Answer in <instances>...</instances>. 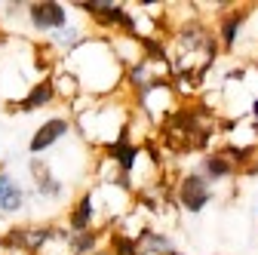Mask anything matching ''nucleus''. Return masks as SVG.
Returning a JSON list of instances; mask_svg holds the SVG:
<instances>
[{
  "label": "nucleus",
  "mask_w": 258,
  "mask_h": 255,
  "mask_svg": "<svg viewBox=\"0 0 258 255\" xmlns=\"http://www.w3.org/2000/svg\"><path fill=\"white\" fill-rule=\"evenodd\" d=\"M99 240H102V231H83V234H71L68 237V249L74 255H92L95 249H99Z\"/></svg>",
  "instance_id": "obj_14"
},
{
  "label": "nucleus",
  "mask_w": 258,
  "mask_h": 255,
  "mask_svg": "<svg viewBox=\"0 0 258 255\" xmlns=\"http://www.w3.org/2000/svg\"><path fill=\"white\" fill-rule=\"evenodd\" d=\"M139 148L133 145V139H129V126H123V130H120V136L108 145V157H111V160L120 166V175H129V172H133L136 169V163H139Z\"/></svg>",
  "instance_id": "obj_6"
},
{
  "label": "nucleus",
  "mask_w": 258,
  "mask_h": 255,
  "mask_svg": "<svg viewBox=\"0 0 258 255\" xmlns=\"http://www.w3.org/2000/svg\"><path fill=\"white\" fill-rule=\"evenodd\" d=\"M22 206H25V190H22V184L7 169H0V215H16Z\"/></svg>",
  "instance_id": "obj_8"
},
{
  "label": "nucleus",
  "mask_w": 258,
  "mask_h": 255,
  "mask_svg": "<svg viewBox=\"0 0 258 255\" xmlns=\"http://www.w3.org/2000/svg\"><path fill=\"white\" fill-rule=\"evenodd\" d=\"M92 255H111V249H102V246H99V249H95Z\"/></svg>",
  "instance_id": "obj_18"
},
{
  "label": "nucleus",
  "mask_w": 258,
  "mask_h": 255,
  "mask_svg": "<svg viewBox=\"0 0 258 255\" xmlns=\"http://www.w3.org/2000/svg\"><path fill=\"white\" fill-rule=\"evenodd\" d=\"M28 22L40 34H55V31H61L68 25V10L61 4H52V0H46V4H28Z\"/></svg>",
  "instance_id": "obj_3"
},
{
  "label": "nucleus",
  "mask_w": 258,
  "mask_h": 255,
  "mask_svg": "<svg viewBox=\"0 0 258 255\" xmlns=\"http://www.w3.org/2000/svg\"><path fill=\"white\" fill-rule=\"evenodd\" d=\"M55 99V86H52V77H40L34 86L28 89V95L19 102V105H10V111H19V114H31V111H40V108H49Z\"/></svg>",
  "instance_id": "obj_7"
},
{
  "label": "nucleus",
  "mask_w": 258,
  "mask_h": 255,
  "mask_svg": "<svg viewBox=\"0 0 258 255\" xmlns=\"http://www.w3.org/2000/svg\"><path fill=\"white\" fill-rule=\"evenodd\" d=\"M212 200V184L200 172H187L178 181V206L184 212H203Z\"/></svg>",
  "instance_id": "obj_2"
},
{
  "label": "nucleus",
  "mask_w": 258,
  "mask_h": 255,
  "mask_svg": "<svg viewBox=\"0 0 258 255\" xmlns=\"http://www.w3.org/2000/svg\"><path fill=\"white\" fill-rule=\"evenodd\" d=\"M31 172H34V184H37V194H40V197L58 200V197L64 194V184H61L43 163H37V157H31Z\"/></svg>",
  "instance_id": "obj_9"
},
{
  "label": "nucleus",
  "mask_w": 258,
  "mask_h": 255,
  "mask_svg": "<svg viewBox=\"0 0 258 255\" xmlns=\"http://www.w3.org/2000/svg\"><path fill=\"white\" fill-rule=\"evenodd\" d=\"M92 218H95V203H92V190H86V194H80L77 206H74L71 215H68V228H71V234L89 231V228H92Z\"/></svg>",
  "instance_id": "obj_10"
},
{
  "label": "nucleus",
  "mask_w": 258,
  "mask_h": 255,
  "mask_svg": "<svg viewBox=\"0 0 258 255\" xmlns=\"http://www.w3.org/2000/svg\"><path fill=\"white\" fill-rule=\"evenodd\" d=\"M49 240H52V228H34V225H25V228H10L7 237H4V246H7V249H16V252L34 255V252H40Z\"/></svg>",
  "instance_id": "obj_4"
},
{
  "label": "nucleus",
  "mask_w": 258,
  "mask_h": 255,
  "mask_svg": "<svg viewBox=\"0 0 258 255\" xmlns=\"http://www.w3.org/2000/svg\"><path fill=\"white\" fill-rule=\"evenodd\" d=\"M234 172H237V169L231 166V160H228L221 151L203 157V172H200V175H203L206 181H209V178H212V181H224V178H231Z\"/></svg>",
  "instance_id": "obj_13"
},
{
  "label": "nucleus",
  "mask_w": 258,
  "mask_h": 255,
  "mask_svg": "<svg viewBox=\"0 0 258 255\" xmlns=\"http://www.w3.org/2000/svg\"><path fill=\"white\" fill-rule=\"evenodd\" d=\"M246 16H249V10H231L228 16H224V22L218 25V37H221V49L224 52H231L237 46V37H240V31H243Z\"/></svg>",
  "instance_id": "obj_11"
},
{
  "label": "nucleus",
  "mask_w": 258,
  "mask_h": 255,
  "mask_svg": "<svg viewBox=\"0 0 258 255\" xmlns=\"http://www.w3.org/2000/svg\"><path fill=\"white\" fill-rule=\"evenodd\" d=\"M80 43H83V31L64 25L61 31H55V34H52V43H49V46H52V49H68V52H71V49H77Z\"/></svg>",
  "instance_id": "obj_15"
},
{
  "label": "nucleus",
  "mask_w": 258,
  "mask_h": 255,
  "mask_svg": "<svg viewBox=\"0 0 258 255\" xmlns=\"http://www.w3.org/2000/svg\"><path fill=\"white\" fill-rule=\"evenodd\" d=\"M111 255H145L136 243V237H129L123 231H114L111 234Z\"/></svg>",
  "instance_id": "obj_16"
},
{
  "label": "nucleus",
  "mask_w": 258,
  "mask_h": 255,
  "mask_svg": "<svg viewBox=\"0 0 258 255\" xmlns=\"http://www.w3.org/2000/svg\"><path fill=\"white\" fill-rule=\"evenodd\" d=\"M80 13L92 16L102 28H114V31H123L129 37H139L136 34V19L129 16V10L123 4H111V0H89V4H74Z\"/></svg>",
  "instance_id": "obj_1"
},
{
  "label": "nucleus",
  "mask_w": 258,
  "mask_h": 255,
  "mask_svg": "<svg viewBox=\"0 0 258 255\" xmlns=\"http://www.w3.org/2000/svg\"><path fill=\"white\" fill-rule=\"evenodd\" d=\"M252 117H255V130H258V99L252 102Z\"/></svg>",
  "instance_id": "obj_17"
},
{
  "label": "nucleus",
  "mask_w": 258,
  "mask_h": 255,
  "mask_svg": "<svg viewBox=\"0 0 258 255\" xmlns=\"http://www.w3.org/2000/svg\"><path fill=\"white\" fill-rule=\"evenodd\" d=\"M136 243H139V249L145 255H172L175 252V246L169 243V237L154 231V228H142L139 237H136Z\"/></svg>",
  "instance_id": "obj_12"
},
{
  "label": "nucleus",
  "mask_w": 258,
  "mask_h": 255,
  "mask_svg": "<svg viewBox=\"0 0 258 255\" xmlns=\"http://www.w3.org/2000/svg\"><path fill=\"white\" fill-rule=\"evenodd\" d=\"M68 133H71V120L68 117H49V120H43L34 130V136H31V142H28V151L34 157H40L43 151H49L55 142H61Z\"/></svg>",
  "instance_id": "obj_5"
}]
</instances>
